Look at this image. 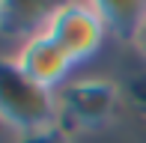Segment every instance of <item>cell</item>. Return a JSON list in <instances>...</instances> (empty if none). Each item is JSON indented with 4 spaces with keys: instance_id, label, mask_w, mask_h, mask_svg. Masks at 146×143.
Masks as SVG:
<instances>
[{
    "instance_id": "obj_1",
    "label": "cell",
    "mask_w": 146,
    "mask_h": 143,
    "mask_svg": "<svg viewBox=\"0 0 146 143\" xmlns=\"http://www.w3.org/2000/svg\"><path fill=\"white\" fill-rule=\"evenodd\" d=\"M0 110L3 122L18 134L45 131L57 125L60 95L57 89H48L27 77L12 60H3L0 66Z\"/></svg>"
},
{
    "instance_id": "obj_2",
    "label": "cell",
    "mask_w": 146,
    "mask_h": 143,
    "mask_svg": "<svg viewBox=\"0 0 146 143\" xmlns=\"http://www.w3.org/2000/svg\"><path fill=\"white\" fill-rule=\"evenodd\" d=\"M45 33L75 60V66H81V63H87L90 57H96L102 51L104 36L110 30L87 0H69L48 21Z\"/></svg>"
},
{
    "instance_id": "obj_3",
    "label": "cell",
    "mask_w": 146,
    "mask_h": 143,
    "mask_svg": "<svg viewBox=\"0 0 146 143\" xmlns=\"http://www.w3.org/2000/svg\"><path fill=\"white\" fill-rule=\"evenodd\" d=\"M6 60H12L27 77H33L36 83H42L48 89H60L72 77V69H75V60L45 30L18 42L15 48H9Z\"/></svg>"
},
{
    "instance_id": "obj_4",
    "label": "cell",
    "mask_w": 146,
    "mask_h": 143,
    "mask_svg": "<svg viewBox=\"0 0 146 143\" xmlns=\"http://www.w3.org/2000/svg\"><path fill=\"white\" fill-rule=\"evenodd\" d=\"M69 0H0V27L3 39L15 48L18 42L42 33L48 21Z\"/></svg>"
},
{
    "instance_id": "obj_5",
    "label": "cell",
    "mask_w": 146,
    "mask_h": 143,
    "mask_svg": "<svg viewBox=\"0 0 146 143\" xmlns=\"http://www.w3.org/2000/svg\"><path fill=\"white\" fill-rule=\"evenodd\" d=\"M119 89L108 81H75L60 93V107H66L78 122H102L110 116Z\"/></svg>"
},
{
    "instance_id": "obj_6",
    "label": "cell",
    "mask_w": 146,
    "mask_h": 143,
    "mask_svg": "<svg viewBox=\"0 0 146 143\" xmlns=\"http://www.w3.org/2000/svg\"><path fill=\"white\" fill-rule=\"evenodd\" d=\"M102 15L108 30L119 39H134L140 24L146 21V0H87Z\"/></svg>"
},
{
    "instance_id": "obj_7",
    "label": "cell",
    "mask_w": 146,
    "mask_h": 143,
    "mask_svg": "<svg viewBox=\"0 0 146 143\" xmlns=\"http://www.w3.org/2000/svg\"><path fill=\"white\" fill-rule=\"evenodd\" d=\"M15 143H63V134L57 128H45V131H30V134H18Z\"/></svg>"
},
{
    "instance_id": "obj_8",
    "label": "cell",
    "mask_w": 146,
    "mask_h": 143,
    "mask_svg": "<svg viewBox=\"0 0 146 143\" xmlns=\"http://www.w3.org/2000/svg\"><path fill=\"white\" fill-rule=\"evenodd\" d=\"M131 45H134L137 54H143V60H146V21L140 24V30H137V36L131 39Z\"/></svg>"
}]
</instances>
